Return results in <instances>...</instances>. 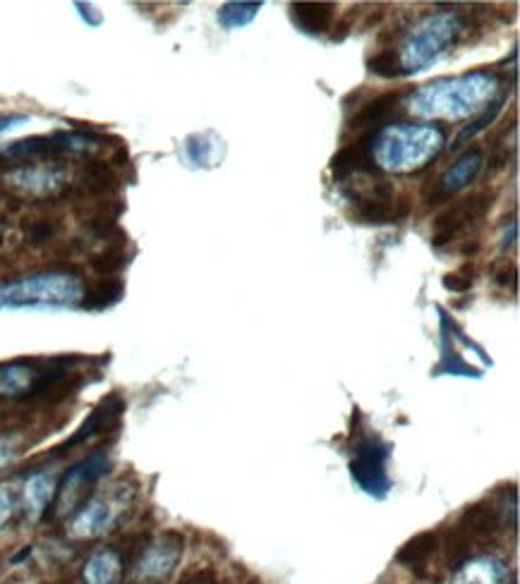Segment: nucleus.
Masks as SVG:
<instances>
[{"label": "nucleus", "mask_w": 520, "mask_h": 584, "mask_svg": "<svg viewBox=\"0 0 520 584\" xmlns=\"http://www.w3.org/2000/svg\"><path fill=\"white\" fill-rule=\"evenodd\" d=\"M84 300L82 281L70 273H44L0 283V307H36V304H75Z\"/></svg>", "instance_id": "f257e3e1"}, {"label": "nucleus", "mask_w": 520, "mask_h": 584, "mask_svg": "<svg viewBox=\"0 0 520 584\" xmlns=\"http://www.w3.org/2000/svg\"><path fill=\"white\" fill-rule=\"evenodd\" d=\"M458 29L461 27H458V22L453 17H434V20L429 17V20L422 22L410 34L403 56H398L401 68L403 65H415L413 70H422V65H427L429 60H434L444 51L441 46L449 41V36L453 39L458 34Z\"/></svg>", "instance_id": "f03ea898"}, {"label": "nucleus", "mask_w": 520, "mask_h": 584, "mask_svg": "<svg viewBox=\"0 0 520 584\" xmlns=\"http://www.w3.org/2000/svg\"><path fill=\"white\" fill-rule=\"evenodd\" d=\"M492 204H494V192L485 190V192L470 194V197H465L461 199V202L449 206V209H446L444 214H439L437 221H434L432 245L434 247L449 245V242L456 240V237L461 235L470 223L485 218L487 211L492 209Z\"/></svg>", "instance_id": "7ed1b4c3"}, {"label": "nucleus", "mask_w": 520, "mask_h": 584, "mask_svg": "<svg viewBox=\"0 0 520 584\" xmlns=\"http://www.w3.org/2000/svg\"><path fill=\"white\" fill-rule=\"evenodd\" d=\"M389 455V448L384 446L377 438H367L358 446V453H355L353 470L355 482H358L367 494L372 496H384L386 489H389V479H386L384 472V460Z\"/></svg>", "instance_id": "20e7f679"}, {"label": "nucleus", "mask_w": 520, "mask_h": 584, "mask_svg": "<svg viewBox=\"0 0 520 584\" xmlns=\"http://www.w3.org/2000/svg\"><path fill=\"white\" fill-rule=\"evenodd\" d=\"M180 556H183V539L178 534H166V537L156 539L154 544L144 549L137 563V577L149 584L168 580Z\"/></svg>", "instance_id": "39448f33"}, {"label": "nucleus", "mask_w": 520, "mask_h": 584, "mask_svg": "<svg viewBox=\"0 0 520 584\" xmlns=\"http://www.w3.org/2000/svg\"><path fill=\"white\" fill-rule=\"evenodd\" d=\"M106 470V455L104 453H94L89 455L87 460H82L80 465H75L65 477L63 486L58 489V506L63 508V513H70L72 508L80 503V498L87 486H92L96 479L101 477Z\"/></svg>", "instance_id": "423d86ee"}, {"label": "nucleus", "mask_w": 520, "mask_h": 584, "mask_svg": "<svg viewBox=\"0 0 520 584\" xmlns=\"http://www.w3.org/2000/svg\"><path fill=\"white\" fill-rule=\"evenodd\" d=\"M116 517H118L116 503L96 496L77 510V515L72 517L70 532L80 539L99 537V534H104L106 529H111L113 522H116Z\"/></svg>", "instance_id": "0eeeda50"}, {"label": "nucleus", "mask_w": 520, "mask_h": 584, "mask_svg": "<svg viewBox=\"0 0 520 584\" xmlns=\"http://www.w3.org/2000/svg\"><path fill=\"white\" fill-rule=\"evenodd\" d=\"M51 383L48 374L34 369L29 362H15L0 367V398H27Z\"/></svg>", "instance_id": "6e6552de"}, {"label": "nucleus", "mask_w": 520, "mask_h": 584, "mask_svg": "<svg viewBox=\"0 0 520 584\" xmlns=\"http://www.w3.org/2000/svg\"><path fill=\"white\" fill-rule=\"evenodd\" d=\"M501 525H504L501 510L494 506V503L485 501V503H475V506L465 508L461 520H458L456 532L468 541L487 539V537H492V534H497Z\"/></svg>", "instance_id": "1a4fd4ad"}, {"label": "nucleus", "mask_w": 520, "mask_h": 584, "mask_svg": "<svg viewBox=\"0 0 520 584\" xmlns=\"http://www.w3.org/2000/svg\"><path fill=\"white\" fill-rule=\"evenodd\" d=\"M480 168H482V149H473V151H468V154H463L437 180V190H434L432 194V199H434L432 204H437V199H444V197H449V194H456L458 190H463L470 180L477 178Z\"/></svg>", "instance_id": "9d476101"}, {"label": "nucleus", "mask_w": 520, "mask_h": 584, "mask_svg": "<svg viewBox=\"0 0 520 584\" xmlns=\"http://www.w3.org/2000/svg\"><path fill=\"white\" fill-rule=\"evenodd\" d=\"M372 135L362 137L360 142L343 146L331 161V173L336 180H346L355 173H367L372 170Z\"/></svg>", "instance_id": "9b49d317"}, {"label": "nucleus", "mask_w": 520, "mask_h": 584, "mask_svg": "<svg viewBox=\"0 0 520 584\" xmlns=\"http://www.w3.org/2000/svg\"><path fill=\"white\" fill-rule=\"evenodd\" d=\"M511 573L497 558L480 556L473 561H465L458 568L456 584H509Z\"/></svg>", "instance_id": "f8f14e48"}, {"label": "nucleus", "mask_w": 520, "mask_h": 584, "mask_svg": "<svg viewBox=\"0 0 520 584\" xmlns=\"http://www.w3.org/2000/svg\"><path fill=\"white\" fill-rule=\"evenodd\" d=\"M123 573V561L113 549H101L92 553L84 563V582L87 584H118Z\"/></svg>", "instance_id": "ddd939ff"}, {"label": "nucleus", "mask_w": 520, "mask_h": 584, "mask_svg": "<svg viewBox=\"0 0 520 584\" xmlns=\"http://www.w3.org/2000/svg\"><path fill=\"white\" fill-rule=\"evenodd\" d=\"M336 15L334 3H295L293 5V20L302 32L322 34L331 27Z\"/></svg>", "instance_id": "4468645a"}, {"label": "nucleus", "mask_w": 520, "mask_h": 584, "mask_svg": "<svg viewBox=\"0 0 520 584\" xmlns=\"http://www.w3.org/2000/svg\"><path fill=\"white\" fill-rule=\"evenodd\" d=\"M58 494L56 479L51 474H34V477L27 479L24 484V506H27L29 513L34 517L44 515L46 508L51 506L53 498Z\"/></svg>", "instance_id": "2eb2a0df"}, {"label": "nucleus", "mask_w": 520, "mask_h": 584, "mask_svg": "<svg viewBox=\"0 0 520 584\" xmlns=\"http://www.w3.org/2000/svg\"><path fill=\"white\" fill-rule=\"evenodd\" d=\"M437 546H439L437 534H434V532H422V534H417L415 539H410L408 544L403 546V551L398 553V561H401L403 565H408V568L420 570L422 565H427L429 558L434 556Z\"/></svg>", "instance_id": "dca6fc26"}, {"label": "nucleus", "mask_w": 520, "mask_h": 584, "mask_svg": "<svg viewBox=\"0 0 520 584\" xmlns=\"http://www.w3.org/2000/svg\"><path fill=\"white\" fill-rule=\"evenodd\" d=\"M398 103V94H386V96H379L377 101L367 103L362 111L355 115L353 123L350 127H362V125H379L382 120H386V115H389L393 108H396Z\"/></svg>", "instance_id": "f3484780"}, {"label": "nucleus", "mask_w": 520, "mask_h": 584, "mask_svg": "<svg viewBox=\"0 0 520 584\" xmlns=\"http://www.w3.org/2000/svg\"><path fill=\"white\" fill-rule=\"evenodd\" d=\"M259 8H262L259 3H228L221 8L219 20L223 22V27H228V29L240 27V24L250 22L252 17L257 15Z\"/></svg>", "instance_id": "a211bd4d"}, {"label": "nucleus", "mask_w": 520, "mask_h": 584, "mask_svg": "<svg viewBox=\"0 0 520 584\" xmlns=\"http://www.w3.org/2000/svg\"><path fill=\"white\" fill-rule=\"evenodd\" d=\"M370 70L374 72V75H379V77H386V79H393V77H398L403 72L401 68V60H398V53L393 51H382V53H377L370 60Z\"/></svg>", "instance_id": "6ab92c4d"}, {"label": "nucleus", "mask_w": 520, "mask_h": 584, "mask_svg": "<svg viewBox=\"0 0 520 584\" xmlns=\"http://www.w3.org/2000/svg\"><path fill=\"white\" fill-rule=\"evenodd\" d=\"M120 295V283H99V290L96 292H84V307H104V304H111L113 300H118Z\"/></svg>", "instance_id": "aec40b11"}, {"label": "nucleus", "mask_w": 520, "mask_h": 584, "mask_svg": "<svg viewBox=\"0 0 520 584\" xmlns=\"http://www.w3.org/2000/svg\"><path fill=\"white\" fill-rule=\"evenodd\" d=\"M473 283H475V266H470V264L461 266V269L449 273V276L444 278V285L449 290H453V292L470 290V288H473Z\"/></svg>", "instance_id": "412c9836"}, {"label": "nucleus", "mask_w": 520, "mask_h": 584, "mask_svg": "<svg viewBox=\"0 0 520 584\" xmlns=\"http://www.w3.org/2000/svg\"><path fill=\"white\" fill-rule=\"evenodd\" d=\"M499 108H501V103H492V108H489V111L482 115L480 120H477L475 125H470V127H465V130L461 132V135L456 137V142H453V149H458V146H463L465 142H468V139H473L477 132H482L487 127V123H492L494 118H497V113H499Z\"/></svg>", "instance_id": "4be33fe9"}, {"label": "nucleus", "mask_w": 520, "mask_h": 584, "mask_svg": "<svg viewBox=\"0 0 520 584\" xmlns=\"http://www.w3.org/2000/svg\"><path fill=\"white\" fill-rule=\"evenodd\" d=\"M123 259H125V254L120 252L118 247H113V249H108V252L99 254V257L94 259V269L99 273H113V271H118L120 266L125 264Z\"/></svg>", "instance_id": "5701e85b"}, {"label": "nucleus", "mask_w": 520, "mask_h": 584, "mask_svg": "<svg viewBox=\"0 0 520 584\" xmlns=\"http://www.w3.org/2000/svg\"><path fill=\"white\" fill-rule=\"evenodd\" d=\"M516 278H518V271H516V264L513 261H499L497 266H494V281L499 285H506V288H516Z\"/></svg>", "instance_id": "b1692460"}, {"label": "nucleus", "mask_w": 520, "mask_h": 584, "mask_svg": "<svg viewBox=\"0 0 520 584\" xmlns=\"http://www.w3.org/2000/svg\"><path fill=\"white\" fill-rule=\"evenodd\" d=\"M53 235V225L51 223H46V221H41V223H34L32 228H29V237H32L34 242H44L48 240V237Z\"/></svg>", "instance_id": "393cba45"}, {"label": "nucleus", "mask_w": 520, "mask_h": 584, "mask_svg": "<svg viewBox=\"0 0 520 584\" xmlns=\"http://www.w3.org/2000/svg\"><path fill=\"white\" fill-rule=\"evenodd\" d=\"M12 458H15V443L8 436H0V467L8 465Z\"/></svg>", "instance_id": "a878e982"}, {"label": "nucleus", "mask_w": 520, "mask_h": 584, "mask_svg": "<svg viewBox=\"0 0 520 584\" xmlns=\"http://www.w3.org/2000/svg\"><path fill=\"white\" fill-rule=\"evenodd\" d=\"M12 515V498L5 489H0V527L10 520Z\"/></svg>", "instance_id": "bb28decb"}]
</instances>
